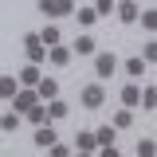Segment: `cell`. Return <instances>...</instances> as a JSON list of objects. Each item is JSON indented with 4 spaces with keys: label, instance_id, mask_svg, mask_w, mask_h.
<instances>
[{
    "label": "cell",
    "instance_id": "5bb4252c",
    "mask_svg": "<svg viewBox=\"0 0 157 157\" xmlns=\"http://www.w3.org/2000/svg\"><path fill=\"white\" fill-rule=\"evenodd\" d=\"M47 59H51V63H55V67H67V63H71V47H47Z\"/></svg>",
    "mask_w": 157,
    "mask_h": 157
},
{
    "label": "cell",
    "instance_id": "277c9868",
    "mask_svg": "<svg viewBox=\"0 0 157 157\" xmlns=\"http://www.w3.org/2000/svg\"><path fill=\"white\" fill-rule=\"evenodd\" d=\"M82 106H86V110H98V106H102V102H106V90H102V86H98V82H90V86H82Z\"/></svg>",
    "mask_w": 157,
    "mask_h": 157
},
{
    "label": "cell",
    "instance_id": "4fadbf2b",
    "mask_svg": "<svg viewBox=\"0 0 157 157\" xmlns=\"http://www.w3.org/2000/svg\"><path fill=\"white\" fill-rule=\"evenodd\" d=\"M67 114H71V106H67L63 98H51V102H47V118H51V122H59V118H67Z\"/></svg>",
    "mask_w": 157,
    "mask_h": 157
},
{
    "label": "cell",
    "instance_id": "484cf974",
    "mask_svg": "<svg viewBox=\"0 0 157 157\" xmlns=\"http://www.w3.org/2000/svg\"><path fill=\"white\" fill-rule=\"evenodd\" d=\"M55 12L59 16H75V0H55Z\"/></svg>",
    "mask_w": 157,
    "mask_h": 157
},
{
    "label": "cell",
    "instance_id": "6da1fadb",
    "mask_svg": "<svg viewBox=\"0 0 157 157\" xmlns=\"http://www.w3.org/2000/svg\"><path fill=\"white\" fill-rule=\"evenodd\" d=\"M20 43H24V55H28V63H36V67H39V63L47 59V47L39 43V32H28Z\"/></svg>",
    "mask_w": 157,
    "mask_h": 157
},
{
    "label": "cell",
    "instance_id": "7a4b0ae2",
    "mask_svg": "<svg viewBox=\"0 0 157 157\" xmlns=\"http://www.w3.org/2000/svg\"><path fill=\"white\" fill-rule=\"evenodd\" d=\"M118 71V55L114 51H94V75L98 78H110Z\"/></svg>",
    "mask_w": 157,
    "mask_h": 157
},
{
    "label": "cell",
    "instance_id": "44dd1931",
    "mask_svg": "<svg viewBox=\"0 0 157 157\" xmlns=\"http://www.w3.org/2000/svg\"><path fill=\"white\" fill-rule=\"evenodd\" d=\"M16 126H20V114H16V110L0 118V130H4V134H16Z\"/></svg>",
    "mask_w": 157,
    "mask_h": 157
},
{
    "label": "cell",
    "instance_id": "8992f818",
    "mask_svg": "<svg viewBox=\"0 0 157 157\" xmlns=\"http://www.w3.org/2000/svg\"><path fill=\"white\" fill-rule=\"evenodd\" d=\"M98 51V39L94 36H78L75 43H71V55H94Z\"/></svg>",
    "mask_w": 157,
    "mask_h": 157
},
{
    "label": "cell",
    "instance_id": "8fae6325",
    "mask_svg": "<svg viewBox=\"0 0 157 157\" xmlns=\"http://www.w3.org/2000/svg\"><path fill=\"white\" fill-rule=\"evenodd\" d=\"M32 141H36L39 149H47V145H55L59 137H55V130H51V126H36V137H32Z\"/></svg>",
    "mask_w": 157,
    "mask_h": 157
},
{
    "label": "cell",
    "instance_id": "ac0fdd59",
    "mask_svg": "<svg viewBox=\"0 0 157 157\" xmlns=\"http://www.w3.org/2000/svg\"><path fill=\"white\" fill-rule=\"evenodd\" d=\"M59 39H63V36H59V28H55V24H47V28L39 32V43H43V47H55Z\"/></svg>",
    "mask_w": 157,
    "mask_h": 157
},
{
    "label": "cell",
    "instance_id": "9a60e30c",
    "mask_svg": "<svg viewBox=\"0 0 157 157\" xmlns=\"http://www.w3.org/2000/svg\"><path fill=\"white\" fill-rule=\"evenodd\" d=\"M24 118H28L32 126H47V106H43V102H36L32 110H24Z\"/></svg>",
    "mask_w": 157,
    "mask_h": 157
},
{
    "label": "cell",
    "instance_id": "d4e9b609",
    "mask_svg": "<svg viewBox=\"0 0 157 157\" xmlns=\"http://www.w3.org/2000/svg\"><path fill=\"white\" fill-rule=\"evenodd\" d=\"M153 153H157L153 137H141V141H137V157H153Z\"/></svg>",
    "mask_w": 157,
    "mask_h": 157
},
{
    "label": "cell",
    "instance_id": "603a6c76",
    "mask_svg": "<svg viewBox=\"0 0 157 157\" xmlns=\"http://www.w3.org/2000/svg\"><path fill=\"white\" fill-rule=\"evenodd\" d=\"M137 20H141V28H145V32H153V28H157V12H153V8L137 12Z\"/></svg>",
    "mask_w": 157,
    "mask_h": 157
},
{
    "label": "cell",
    "instance_id": "4316f807",
    "mask_svg": "<svg viewBox=\"0 0 157 157\" xmlns=\"http://www.w3.org/2000/svg\"><path fill=\"white\" fill-rule=\"evenodd\" d=\"M47 157H71V149L63 141H55V145H47Z\"/></svg>",
    "mask_w": 157,
    "mask_h": 157
},
{
    "label": "cell",
    "instance_id": "7402d4cb",
    "mask_svg": "<svg viewBox=\"0 0 157 157\" xmlns=\"http://www.w3.org/2000/svg\"><path fill=\"white\" fill-rule=\"evenodd\" d=\"M137 106H145V110H153V106H157V90H153V86H145V90H141Z\"/></svg>",
    "mask_w": 157,
    "mask_h": 157
},
{
    "label": "cell",
    "instance_id": "9c48e42d",
    "mask_svg": "<svg viewBox=\"0 0 157 157\" xmlns=\"http://www.w3.org/2000/svg\"><path fill=\"white\" fill-rule=\"evenodd\" d=\"M36 94L43 98V102H51V98H59V82H55V78H39V82H36Z\"/></svg>",
    "mask_w": 157,
    "mask_h": 157
},
{
    "label": "cell",
    "instance_id": "d6986e66",
    "mask_svg": "<svg viewBox=\"0 0 157 157\" xmlns=\"http://www.w3.org/2000/svg\"><path fill=\"white\" fill-rule=\"evenodd\" d=\"M75 20L82 24V28H94V24H98V12H94V8H75Z\"/></svg>",
    "mask_w": 157,
    "mask_h": 157
},
{
    "label": "cell",
    "instance_id": "f1b7e54d",
    "mask_svg": "<svg viewBox=\"0 0 157 157\" xmlns=\"http://www.w3.org/2000/svg\"><path fill=\"white\" fill-rule=\"evenodd\" d=\"M39 12H43V16H59V12H55V0H39Z\"/></svg>",
    "mask_w": 157,
    "mask_h": 157
},
{
    "label": "cell",
    "instance_id": "30bf717a",
    "mask_svg": "<svg viewBox=\"0 0 157 157\" xmlns=\"http://www.w3.org/2000/svg\"><path fill=\"white\" fill-rule=\"evenodd\" d=\"M137 98H141V86H137V82H126V86H122V106H126V110H134Z\"/></svg>",
    "mask_w": 157,
    "mask_h": 157
},
{
    "label": "cell",
    "instance_id": "2e32d148",
    "mask_svg": "<svg viewBox=\"0 0 157 157\" xmlns=\"http://www.w3.org/2000/svg\"><path fill=\"white\" fill-rule=\"evenodd\" d=\"M94 141H98V145H114V141H118V130H114V126H98V130H94Z\"/></svg>",
    "mask_w": 157,
    "mask_h": 157
},
{
    "label": "cell",
    "instance_id": "52a82bcc",
    "mask_svg": "<svg viewBox=\"0 0 157 157\" xmlns=\"http://www.w3.org/2000/svg\"><path fill=\"white\" fill-rule=\"evenodd\" d=\"M75 145H78V153H94V149H98L94 130H78V134H75Z\"/></svg>",
    "mask_w": 157,
    "mask_h": 157
},
{
    "label": "cell",
    "instance_id": "e0dca14e",
    "mask_svg": "<svg viewBox=\"0 0 157 157\" xmlns=\"http://www.w3.org/2000/svg\"><path fill=\"white\" fill-rule=\"evenodd\" d=\"M20 90V82H16V75H0V98H12Z\"/></svg>",
    "mask_w": 157,
    "mask_h": 157
},
{
    "label": "cell",
    "instance_id": "cb8c5ba5",
    "mask_svg": "<svg viewBox=\"0 0 157 157\" xmlns=\"http://www.w3.org/2000/svg\"><path fill=\"white\" fill-rule=\"evenodd\" d=\"M90 8L98 12V20H102V16H114V0H94Z\"/></svg>",
    "mask_w": 157,
    "mask_h": 157
},
{
    "label": "cell",
    "instance_id": "5b68a950",
    "mask_svg": "<svg viewBox=\"0 0 157 157\" xmlns=\"http://www.w3.org/2000/svg\"><path fill=\"white\" fill-rule=\"evenodd\" d=\"M114 12H118V20H122V24H134L141 8H137L134 0H118V4H114Z\"/></svg>",
    "mask_w": 157,
    "mask_h": 157
},
{
    "label": "cell",
    "instance_id": "7c38bea8",
    "mask_svg": "<svg viewBox=\"0 0 157 157\" xmlns=\"http://www.w3.org/2000/svg\"><path fill=\"white\" fill-rule=\"evenodd\" d=\"M39 78H43V75H39V67H36V63H28V67L16 75V82H20V86H36Z\"/></svg>",
    "mask_w": 157,
    "mask_h": 157
},
{
    "label": "cell",
    "instance_id": "ffe728a7",
    "mask_svg": "<svg viewBox=\"0 0 157 157\" xmlns=\"http://www.w3.org/2000/svg\"><path fill=\"white\" fill-rule=\"evenodd\" d=\"M134 126V110H118L114 114V130H130Z\"/></svg>",
    "mask_w": 157,
    "mask_h": 157
},
{
    "label": "cell",
    "instance_id": "4dcf8cb0",
    "mask_svg": "<svg viewBox=\"0 0 157 157\" xmlns=\"http://www.w3.org/2000/svg\"><path fill=\"white\" fill-rule=\"evenodd\" d=\"M75 157H90V153H75Z\"/></svg>",
    "mask_w": 157,
    "mask_h": 157
},
{
    "label": "cell",
    "instance_id": "3957f363",
    "mask_svg": "<svg viewBox=\"0 0 157 157\" xmlns=\"http://www.w3.org/2000/svg\"><path fill=\"white\" fill-rule=\"evenodd\" d=\"M36 102H39V94H36V86H20L16 94H12V110H16V114H24V110H32Z\"/></svg>",
    "mask_w": 157,
    "mask_h": 157
},
{
    "label": "cell",
    "instance_id": "83f0119b",
    "mask_svg": "<svg viewBox=\"0 0 157 157\" xmlns=\"http://www.w3.org/2000/svg\"><path fill=\"white\" fill-rule=\"evenodd\" d=\"M141 59H145V63H153V59H157V43H153V39L141 47Z\"/></svg>",
    "mask_w": 157,
    "mask_h": 157
},
{
    "label": "cell",
    "instance_id": "f546056e",
    "mask_svg": "<svg viewBox=\"0 0 157 157\" xmlns=\"http://www.w3.org/2000/svg\"><path fill=\"white\" fill-rule=\"evenodd\" d=\"M98 157H118V145H102V149H98Z\"/></svg>",
    "mask_w": 157,
    "mask_h": 157
},
{
    "label": "cell",
    "instance_id": "ba28073f",
    "mask_svg": "<svg viewBox=\"0 0 157 157\" xmlns=\"http://www.w3.org/2000/svg\"><path fill=\"white\" fill-rule=\"evenodd\" d=\"M126 75H130V78H145V75H149V63H145L141 55L126 59Z\"/></svg>",
    "mask_w": 157,
    "mask_h": 157
}]
</instances>
